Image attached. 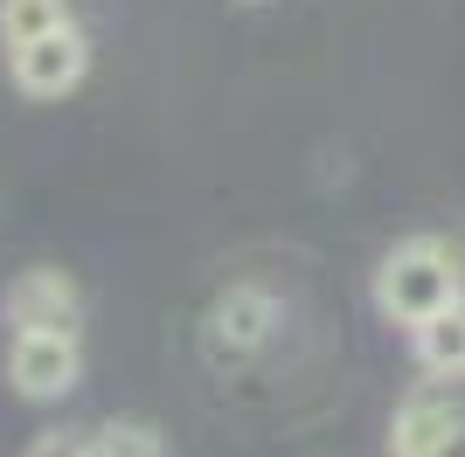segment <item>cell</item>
Returning <instances> with one entry per match:
<instances>
[{
  "label": "cell",
  "mask_w": 465,
  "mask_h": 457,
  "mask_svg": "<svg viewBox=\"0 0 465 457\" xmlns=\"http://www.w3.org/2000/svg\"><path fill=\"white\" fill-rule=\"evenodd\" d=\"M84 381V340L77 333H15L7 346V388L21 402H63Z\"/></svg>",
  "instance_id": "obj_3"
},
{
  "label": "cell",
  "mask_w": 465,
  "mask_h": 457,
  "mask_svg": "<svg viewBox=\"0 0 465 457\" xmlns=\"http://www.w3.org/2000/svg\"><path fill=\"white\" fill-rule=\"evenodd\" d=\"M389 457H465V409L451 395H410L389 416Z\"/></svg>",
  "instance_id": "obj_5"
},
{
  "label": "cell",
  "mask_w": 465,
  "mask_h": 457,
  "mask_svg": "<svg viewBox=\"0 0 465 457\" xmlns=\"http://www.w3.org/2000/svg\"><path fill=\"white\" fill-rule=\"evenodd\" d=\"M91 457H174V443L160 437V423H146V416H118V423H97Z\"/></svg>",
  "instance_id": "obj_9"
},
{
  "label": "cell",
  "mask_w": 465,
  "mask_h": 457,
  "mask_svg": "<svg viewBox=\"0 0 465 457\" xmlns=\"http://www.w3.org/2000/svg\"><path fill=\"white\" fill-rule=\"evenodd\" d=\"M369 291H375V312H382L389 326L417 333L424 319H438L445 305L465 298V257L445 236H403V243L382 249Z\"/></svg>",
  "instance_id": "obj_1"
},
{
  "label": "cell",
  "mask_w": 465,
  "mask_h": 457,
  "mask_svg": "<svg viewBox=\"0 0 465 457\" xmlns=\"http://www.w3.org/2000/svg\"><path fill=\"white\" fill-rule=\"evenodd\" d=\"M21 457H91V437H77V430H42Z\"/></svg>",
  "instance_id": "obj_10"
},
{
  "label": "cell",
  "mask_w": 465,
  "mask_h": 457,
  "mask_svg": "<svg viewBox=\"0 0 465 457\" xmlns=\"http://www.w3.org/2000/svg\"><path fill=\"white\" fill-rule=\"evenodd\" d=\"M7 76H15V91L28 104H56V97H70L91 76V35L70 21V28L28 42V49H7Z\"/></svg>",
  "instance_id": "obj_2"
},
{
  "label": "cell",
  "mask_w": 465,
  "mask_h": 457,
  "mask_svg": "<svg viewBox=\"0 0 465 457\" xmlns=\"http://www.w3.org/2000/svg\"><path fill=\"white\" fill-rule=\"evenodd\" d=\"M410 354H417L424 381H465V298L417 326V333H410Z\"/></svg>",
  "instance_id": "obj_7"
},
{
  "label": "cell",
  "mask_w": 465,
  "mask_h": 457,
  "mask_svg": "<svg viewBox=\"0 0 465 457\" xmlns=\"http://www.w3.org/2000/svg\"><path fill=\"white\" fill-rule=\"evenodd\" d=\"M7 326L15 333H77L84 326V285L63 264H28L7 285Z\"/></svg>",
  "instance_id": "obj_4"
},
{
  "label": "cell",
  "mask_w": 465,
  "mask_h": 457,
  "mask_svg": "<svg viewBox=\"0 0 465 457\" xmlns=\"http://www.w3.org/2000/svg\"><path fill=\"white\" fill-rule=\"evenodd\" d=\"M56 28H70V0H0V49H28Z\"/></svg>",
  "instance_id": "obj_8"
},
{
  "label": "cell",
  "mask_w": 465,
  "mask_h": 457,
  "mask_svg": "<svg viewBox=\"0 0 465 457\" xmlns=\"http://www.w3.org/2000/svg\"><path fill=\"white\" fill-rule=\"evenodd\" d=\"M278 326H285V305H278L272 285H230V291H215V305H209L215 354H257Z\"/></svg>",
  "instance_id": "obj_6"
}]
</instances>
